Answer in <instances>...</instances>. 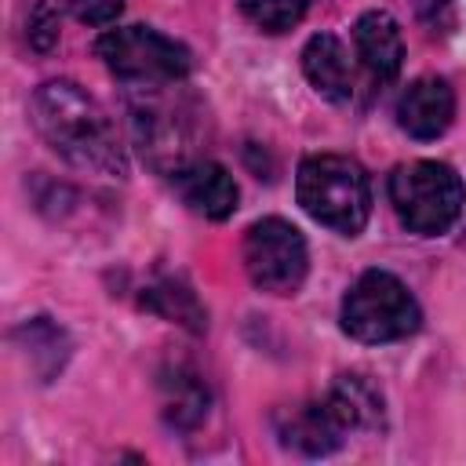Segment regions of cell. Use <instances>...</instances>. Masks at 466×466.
<instances>
[{
	"mask_svg": "<svg viewBox=\"0 0 466 466\" xmlns=\"http://www.w3.org/2000/svg\"><path fill=\"white\" fill-rule=\"evenodd\" d=\"M33 124L47 138V146L66 157L73 167L124 178L127 160L106 109L73 80H47L33 95Z\"/></svg>",
	"mask_w": 466,
	"mask_h": 466,
	"instance_id": "1",
	"label": "cell"
},
{
	"mask_svg": "<svg viewBox=\"0 0 466 466\" xmlns=\"http://www.w3.org/2000/svg\"><path fill=\"white\" fill-rule=\"evenodd\" d=\"M295 193L313 222L342 237H357L371 215V186L353 157H339V153L306 157L299 164Z\"/></svg>",
	"mask_w": 466,
	"mask_h": 466,
	"instance_id": "2",
	"label": "cell"
},
{
	"mask_svg": "<svg viewBox=\"0 0 466 466\" xmlns=\"http://www.w3.org/2000/svg\"><path fill=\"white\" fill-rule=\"evenodd\" d=\"M390 200L411 233L437 237L462 215L466 186L441 160H411L390 175Z\"/></svg>",
	"mask_w": 466,
	"mask_h": 466,
	"instance_id": "3",
	"label": "cell"
},
{
	"mask_svg": "<svg viewBox=\"0 0 466 466\" xmlns=\"http://www.w3.org/2000/svg\"><path fill=\"white\" fill-rule=\"evenodd\" d=\"M422 313L411 291L386 269H368L342 299V331L357 342H397L419 328Z\"/></svg>",
	"mask_w": 466,
	"mask_h": 466,
	"instance_id": "4",
	"label": "cell"
},
{
	"mask_svg": "<svg viewBox=\"0 0 466 466\" xmlns=\"http://www.w3.org/2000/svg\"><path fill=\"white\" fill-rule=\"evenodd\" d=\"M95 55L106 62V69L135 87H167L189 73V51L149 29V25H127L109 29L98 36Z\"/></svg>",
	"mask_w": 466,
	"mask_h": 466,
	"instance_id": "5",
	"label": "cell"
},
{
	"mask_svg": "<svg viewBox=\"0 0 466 466\" xmlns=\"http://www.w3.org/2000/svg\"><path fill=\"white\" fill-rule=\"evenodd\" d=\"M244 269L251 284L269 295L299 291L309 269V251L302 233L284 218H258L244 233Z\"/></svg>",
	"mask_w": 466,
	"mask_h": 466,
	"instance_id": "6",
	"label": "cell"
},
{
	"mask_svg": "<svg viewBox=\"0 0 466 466\" xmlns=\"http://www.w3.org/2000/svg\"><path fill=\"white\" fill-rule=\"evenodd\" d=\"M455 116V91L441 76H419L397 98V124L411 138H437Z\"/></svg>",
	"mask_w": 466,
	"mask_h": 466,
	"instance_id": "7",
	"label": "cell"
},
{
	"mask_svg": "<svg viewBox=\"0 0 466 466\" xmlns=\"http://www.w3.org/2000/svg\"><path fill=\"white\" fill-rule=\"evenodd\" d=\"M277 433L288 448H299L306 455H328L350 437V426L342 422L335 404L324 397V400H309V404L291 408L277 422Z\"/></svg>",
	"mask_w": 466,
	"mask_h": 466,
	"instance_id": "8",
	"label": "cell"
},
{
	"mask_svg": "<svg viewBox=\"0 0 466 466\" xmlns=\"http://www.w3.org/2000/svg\"><path fill=\"white\" fill-rule=\"evenodd\" d=\"M175 189L182 197V204L204 218H229L237 208V182L233 175L215 164V160H193L186 167L175 171Z\"/></svg>",
	"mask_w": 466,
	"mask_h": 466,
	"instance_id": "9",
	"label": "cell"
},
{
	"mask_svg": "<svg viewBox=\"0 0 466 466\" xmlns=\"http://www.w3.org/2000/svg\"><path fill=\"white\" fill-rule=\"evenodd\" d=\"M353 44H357V55L364 62V69L390 84L400 66H404V40H400V25L393 22L390 11H364L353 25Z\"/></svg>",
	"mask_w": 466,
	"mask_h": 466,
	"instance_id": "10",
	"label": "cell"
},
{
	"mask_svg": "<svg viewBox=\"0 0 466 466\" xmlns=\"http://www.w3.org/2000/svg\"><path fill=\"white\" fill-rule=\"evenodd\" d=\"M302 73L328 102H350L353 98V69H350L342 40L335 33H313L306 40Z\"/></svg>",
	"mask_w": 466,
	"mask_h": 466,
	"instance_id": "11",
	"label": "cell"
},
{
	"mask_svg": "<svg viewBox=\"0 0 466 466\" xmlns=\"http://www.w3.org/2000/svg\"><path fill=\"white\" fill-rule=\"evenodd\" d=\"M328 400L342 415V422L353 430H375L382 426V393L364 375H339L328 390Z\"/></svg>",
	"mask_w": 466,
	"mask_h": 466,
	"instance_id": "12",
	"label": "cell"
},
{
	"mask_svg": "<svg viewBox=\"0 0 466 466\" xmlns=\"http://www.w3.org/2000/svg\"><path fill=\"white\" fill-rule=\"evenodd\" d=\"M160 386H164V415H167V422L189 430V426H197V422L204 419V411H208V393H204V386L197 382V375L175 368L171 375H164Z\"/></svg>",
	"mask_w": 466,
	"mask_h": 466,
	"instance_id": "13",
	"label": "cell"
},
{
	"mask_svg": "<svg viewBox=\"0 0 466 466\" xmlns=\"http://www.w3.org/2000/svg\"><path fill=\"white\" fill-rule=\"evenodd\" d=\"M153 313H160V317H167V320H178V324H186L189 331H204L208 328V313H204V306L197 302V295L186 288V284H175V280H160V284H153L149 291H146V299H142Z\"/></svg>",
	"mask_w": 466,
	"mask_h": 466,
	"instance_id": "14",
	"label": "cell"
},
{
	"mask_svg": "<svg viewBox=\"0 0 466 466\" xmlns=\"http://www.w3.org/2000/svg\"><path fill=\"white\" fill-rule=\"evenodd\" d=\"M309 7H313V0H240L244 18L266 33H284V29L299 25Z\"/></svg>",
	"mask_w": 466,
	"mask_h": 466,
	"instance_id": "15",
	"label": "cell"
},
{
	"mask_svg": "<svg viewBox=\"0 0 466 466\" xmlns=\"http://www.w3.org/2000/svg\"><path fill=\"white\" fill-rule=\"evenodd\" d=\"M66 7L84 22V25H106L124 11V0H66Z\"/></svg>",
	"mask_w": 466,
	"mask_h": 466,
	"instance_id": "16",
	"label": "cell"
},
{
	"mask_svg": "<svg viewBox=\"0 0 466 466\" xmlns=\"http://www.w3.org/2000/svg\"><path fill=\"white\" fill-rule=\"evenodd\" d=\"M29 40H33V47H40V51H47V47L58 40V22L51 18V11H47V7H40V11H36L33 29H29Z\"/></svg>",
	"mask_w": 466,
	"mask_h": 466,
	"instance_id": "17",
	"label": "cell"
}]
</instances>
